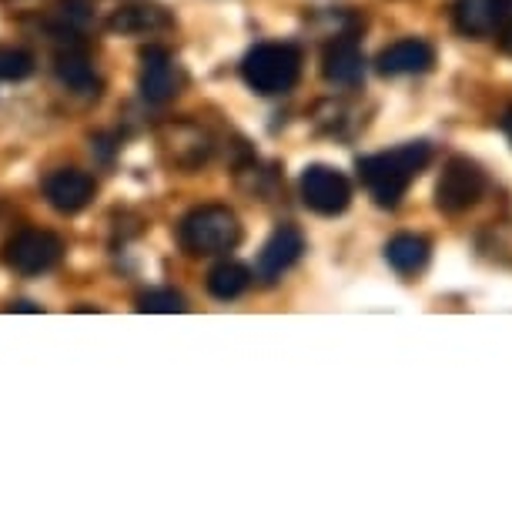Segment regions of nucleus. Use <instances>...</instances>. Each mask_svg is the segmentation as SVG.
Returning <instances> with one entry per match:
<instances>
[{"mask_svg":"<svg viewBox=\"0 0 512 512\" xmlns=\"http://www.w3.org/2000/svg\"><path fill=\"white\" fill-rule=\"evenodd\" d=\"M64 241L54 231L44 228H21L17 235L7 241V265L21 275H41L61 262Z\"/></svg>","mask_w":512,"mask_h":512,"instance_id":"6","label":"nucleus"},{"mask_svg":"<svg viewBox=\"0 0 512 512\" xmlns=\"http://www.w3.org/2000/svg\"><path fill=\"white\" fill-rule=\"evenodd\" d=\"M141 98L151 104H164L185 88V71L164 47H144L141 51V77H138Z\"/></svg>","mask_w":512,"mask_h":512,"instance_id":"8","label":"nucleus"},{"mask_svg":"<svg viewBox=\"0 0 512 512\" xmlns=\"http://www.w3.org/2000/svg\"><path fill=\"white\" fill-rule=\"evenodd\" d=\"M14 312H37L34 305H27V302H21V305H14Z\"/></svg>","mask_w":512,"mask_h":512,"instance_id":"23","label":"nucleus"},{"mask_svg":"<svg viewBox=\"0 0 512 512\" xmlns=\"http://www.w3.org/2000/svg\"><path fill=\"white\" fill-rule=\"evenodd\" d=\"M502 0H456L452 4V27L469 41H486L496 34Z\"/></svg>","mask_w":512,"mask_h":512,"instance_id":"13","label":"nucleus"},{"mask_svg":"<svg viewBox=\"0 0 512 512\" xmlns=\"http://www.w3.org/2000/svg\"><path fill=\"white\" fill-rule=\"evenodd\" d=\"M178 241L188 255H198V258L225 255V251L238 248L241 221L235 211L225 205H201L181 218Z\"/></svg>","mask_w":512,"mask_h":512,"instance_id":"2","label":"nucleus"},{"mask_svg":"<svg viewBox=\"0 0 512 512\" xmlns=\"http://www.w3.org/2000/svg\"><path fill=\"white\" fill-rule=\"evenodd\" d=\"M91 4L88 0H57L51 11V27L61 37H77L91 24Z\"/></svg>","mask_w":512,"mask_h":512,"instance_id":"18","label":"nucleus"},{"mask_svg":"<svg viewBox=\"0 0 512 512\" xmlns=\"http://www.w3.org/2000/svg\"><path fill=\"white\" fill-rule=\"evenodd\" d=\"M432 161V148L425 141H409L399 144L392 151H379L369 154V158H359V178L365 191L372 195V201L379 208H399V201L405 198V191L412 188V181L429 168Z\"/></svg>","mask_w":512,"mask_h":512,"instance_id":"1","label":"nucleus"},{"mask_svg":"<svg viewBox=\"0 0 512 512\" xmlns=\"http://www.w3.org/2000/svg\"><path fill=\"white\" fill-rule=\"evenodd\" d=\"M44 195L51 201L54 211L61 215H77L91 205L94 198V178L88 171H77V168H57L54 175L44 178Z\"/></svg>","mask_w":512,"mask_h":512,"instance_id":"10","label":"nucleus"},{"mask_svg":"<svg viewBox=\"0 0 512 512\" xmlns=\"http://www.w3.org/2000/svg\"><path fill=\"white\" fill-rule=\"evenodd\" d=\"M34 67V54L21 51V47H0V81H27Z\"/></svg>","mask_w":512,"mask_h":512,"instance_id":"19","label":"nucleus"},{"mask_svg":"<svg viewBox=\"0 0 512 512\" xmlns=\"http://www.w3.org/2000/svg\"><path fill=\"white\" fill-rule=\"evenodd\" d=\"M305 251V235L295 225H282L272 231V238L265 241L262 255H258V278L275 282L292 268Z\"/></svg>","mask_w":512,"mask_h":512,"instance_id":"12","label":"nucleus"},{"mask_svg":"<svg viewBox=\"0 0 512 512\" xmlns=\"http://www.w3.org/2000/svg\"><path fill=\"white\" fill-rule=\"evenodd\" d=\"M241 77L255 94H288L302 77V51L295 44H255L241 61Z\"/></svg>","mask_w":512,"mask_h":512,"instance_id":"3","label":"nucleus"},{"mask_svg":"<svg viewBox=\"0 0 512 512\" xmlns=\"http://www.w3.org/2000/svg\"><path fill=\"white\" fill-rule=\"evenodd\" d=\"M54 74L64 88H71L74 94H98L101 81L91 67V57L81 51V47H64L61 54L54 57Z\"/></svg>","mask_w":512,"mask_h":512,"instance_id":"15","label":"nucleus"},{"mask_svg":"<svg viewBox=\"0 0 512 512\" xmlns=\"http://www.w3.org/2000/svg\"><path fill=\"white\" fill-rule=\"evenodd\" d=\"M248 285H251V272L241 262H221L208 272V292L221 298V302L245 295Z\"/></svg>","mask_w":512,"mask_h":512,"instance_id":"17","label":"nucleus"},{"mask_svg":"<svg viewBox=\"0 0 512 512\" xmlns=\"http://www.w3.org/2000/svg\"><path fill=\"white\" fill-rule=\"evenodd\" d=\"M108 27L114 34H124V37H144V34H158V31H168L171 27V17L161 11V7H141V4H131V7H121V11L111 14Z\"/></svg>","mask_w":512,"mask_h":512,"instance_id":"16","label":"nucleus"},{"mask_svg":"<svg viewBox=\"0 0 512 512\" xmlns=\"http://www.w3.org/2000/svg\"><path fill=\"white\" fill-rule=\"evenodd\" d=\"M322 74L328 84H338V88H355V84L365 77V54L355 34H338L335 41L325 44L322 54Z\"/></svg>","mask_w":512,"mask_h":512,"instance_id":"11","label":"nucleus"},{"mask_svg":"<svg viewBox=\"0 0 512 512\" xmlns=\"http://www.w3.org/2000/svg\"><path fill=\"white\" fill-rule=\"evenodd\" d=\"M486 188H489L486 171L472 158H466V154H452L442 164V175L436 181V208L449 218L466 215L469 208H476L482 201Z\"/></svg>","mask_w":512,"mask_h":512,"instance_id":"4","label":"nucleus"},{"mask_svg":"<svg viewBox=\"0 0 512 512\" xmlns=\"http://www.w3.org/2000/svg\"><path fill=\"white\" fill-rule=\"evenodd\" d=\"M158 144H161V154L168 164L175 168H185V171H195L201 168L211 151H215V141L205 128H198L195 121H171L164 124L161 134H158Z\"/></svg>","mask_w":512,"mask_h":512,"instance_id":"7","label":"nucleus"},{"mask_svg":"<svg viewBox=\"0 0 512 512\" xmlns=\"http://www.w3.org/2000/svg\"><path fill=\"white\" fill-rule=\"evenodd\" d=\"M492 41L502 54H512V0H502V14H499V24H496V34Z\"/></svg>","mask_w":512,"mask_h":512,"instance_id":"21","label":"nucleus"},{"mask_svg":"<svg viewBox=\"0 0 512 512\" xmlns=\"http://www.w3.org/2000/svg\"><path fill=\"white\" fill-rule=\"evenodd\" d=\"M298 188H302L305 208L315 211V215L335 218L352 205V181L338 168H328V164H308Z\"/></svg>","mask_w":512,"mask_h":512,"instance_id":"5","label":"nucleus"},{"mask_svg":"<svg viewBox=\"0 0 512 512\" xmlns=\"http://www.w3.org/2000/svg\"><path fill=\"white\" fill-rule=\"evenodd\" d=\"M185 298L171 288H154V292H144L138 298V312H148V315H175V312H185Z\"/></svg>","mask_w":512,"mask_h":512,"instance_id":"20","label":"nucleus"},{"mask_svg":"<svg viewBox=\"0 0 512 512\" xmlns=\"http://www.w3.org/2000/svg\"><path fill=\"white\" fill-rule=\"evenodd\" d=\"M432 258V241L415 231H402L385 245V262L399 275H419Z\"/></svg>","mask_w":512,"mask_h":512,"instance_id":"14","label":"nucleus"},{"mask_svg":"<svg viewBox=\"0 0 512 512\" xmlns=\"http://www.w3.org/2000/svg\"><path fill=\"white\" fill-rule=\"evenodd\" d=\"M502 128H506V138L512 141V108H509V114H506V121H502Z\"/></svg>","mask_w":512,"mask_h":512,"instance_id":"22","label":"nucleus"},{"mask_svg":"<svg viewBox=\"0 0 512 512\" xmlns=\"http://www.w3.org/2000/svg\"><path fill=\"white\" fill-rule=\"evenodd\" d=\"M436 67V47L422 37H402L389 44L375 57V71L382 77H405V74H425Z\"/></svg>","mask_w":512,"mask_h":512,"instance_id":"9","label":"nucleus"}]
</instances>
